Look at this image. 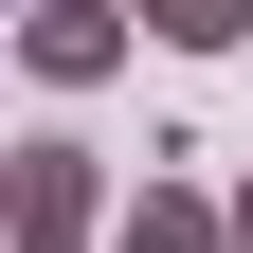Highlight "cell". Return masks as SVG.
Instances as JSON below:
<instances>
[{
	"label": "cell",
	"mask_w": 253,
	"mask_h": 253,
	"mask_svg": "<svg viewBox=\"0 0 253 253\" xmlns=\"http://www.w3.org/2000/svg\"><path fill=\"white\" fill-rule=\"evenodd\" d=\"M0 217H18V253H109V163H90L73 126H37V145H18V163H0Z\"/></svg>",
	"instance_id": "cell-1"
},
{
	"label": "cell",
	"mask_w": 253,
	"mask_h": 253,
	"mask_svg": "<svg viewBox=\"0 0 253 253\" xmlns=\"http://www.w3.org/2000/svg\"><path fill=\"white\" fill-rule=\"evenodd\" d=\"M235 253H253V181H235Z\"/></svg>",
	"instance_id": "cell-5"
},
{
	"label": "cell",
	"mask_w": 253,
	"mask_h": 253,
	"mask_svg": "<svg viewBox=\"0 0 253 253\" xmlns=\"http://www.w3.org/2000/svg\"><path fill=\"white\" fill-rule=\"evenodd\" d=\"M109 253H235V199H199V181H126V217H109Z\"/></svg>",
	"instance_id": "cell-3"
},
{
	"label": "cell",
	"mask_w": 253,
	"mask_h": 253,
	"mask_svg": "<svg viewBox=\"0 0 253 253\" xmlns=\"http://www.w3.org/2000/svg\"><path fill=\"white\" fill-rule=\"evenodd\" d=\"M126 18H145V37H181V54H235V37H253V0H126Z\"/></svg>",
	"instance_id": "cell-4"
},
{
	"label": "cell",
	"mask_w": 253,
	"mask_h": 253,
	"mask_svg": "<svg viewBox=\"0 0 253 253\" xmlns=\"http://www.w3.org/2000/svg\"><path fill=\"white\" fill-rule=\"evenodd\" d=\"M18 73L37 90H109L126 73V0H18Z\"/></svg>",
	"instance_id": "cell-2"
}]
</instances>
